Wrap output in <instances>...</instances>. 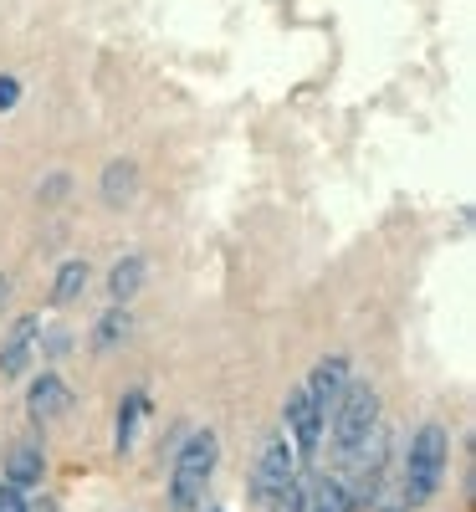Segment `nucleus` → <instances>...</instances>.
I'll list each match as a JSON object with an SVG mask.
<instances>
[{
  "instance_id": "15",
  "label": "nucleus",
  "mask_w": 476,
  "mask_h": 512,
  "mask_svg": "<svg viewBox=\"0 0 476 512\" xmlns=\"http://www.w3.org/2000/svg\"><path fill=\"white\" fill-rule=\"evenodd\" d=\"M302 512H354L349 502V487H343L338 472H318L308 482V497H302Z\"/></svg>"
},
{
  "instance_id": "2",
  "label": "nucleus",
  "mask_w": 476,
  "mask_h": 512,
  "mask_svg": "<svg viewBox=\"0 0 476 512\" xmlns=\"http://www.w3.org/2000/svg\"><path fill=\"white\" fill-rule=\"evenodd\" d=\"M215 466H221V436L210 425H190L185 441L169 456V477H164V502L169 512H200L205 492L215 482Z\"/></svg>"
},
{
  "instance_id": "16",
  "label": "nucleus",
  "mask_w": 476,
  "mask_h": 512,
  "mask_svg": "<svg viewBox=\"0 0 476 512\" xmlns=\"http://www.w3.org/2000/svg\"><path fill=\"white\" fill-rule=\"evenodd\" d=\"M88 282H93V262L88 256H67V262L57 267V277H52V308L77 303V297L88 292Z\"/></svg>"
},
{
  "instance_id": "7",
  "label": "nucleus",
  "mask_w": 476,
  "mask_h": 512,
  "mask_svg": "<svg viewBox=\"0 0 476 512\" xmlns=\"http://www.w3.org/2000/svg\"><path fill=\"white\" fill-rule=\"evenodd\" d=\"M72 405H77V395H72V384H67L57 369H41V374L26 384V420L36 425V431H47L52 420L72 415Z\"/></svg>"
},
{
  "instance_id": "14",
  "label": "nucleus",
  "mask_w": 476,
  "mask_h": 512,
  "mask_svg": "<svg viewBox=\"0 0 476 512\" xmlns=\"http://www.w3.org/2000/svg\"><path fill=\"white\" fill-rule=\"evenodd\" d=\"M98 195H103L113 210L134 205V200H139V164H134V159H108V164H103V180H98Z\"/></svg>"
},
{
  "instance_id": "8",
  "label": "nucleus",
  "mask_w": 476,
  "mask_h": 512,
  "mask_svg": "<svg viewBox=\"0 0 476 512\" xmlns=\"http://www.w3.org/2000/svg\"><path fill=\"white\" fill-rule=\"evenodd\" d=\"M0 472H6L16 492H36L47 482V446H41V436H16L6 456H0Z\"/></svg>"
},
{
  "instance_id": "12",
  "label": "nucleus",
  "mask_w": 476,
  "mask_h": 512,
  "mask_svg": "<svg viewBox=\"0 0 476 512\" xmlns=\"http://www.w3.org/2000/svg\"><path fill=\"white\" fill-rule=\"evenodd\" d=\"M144 277H149V262L139 251H128V256H118V262L108 267V277H103V287H108V297H113V308H128L134 297L144 292Z\"/></svg>"
},
{
  "instance_id": "11",
  "label": "nucleus",
  "mask_w": 476,
  "mask_h": 512,
  "mask_svg": "<svg viewBox=\"0 0 476 512\" xmlns=\"http://www.w3.org/2000/svg\"><path fill=\"white\" fill-rule=\"evenodd\" d=\"M144 420H149V390H144V384H134V390L118 395V410H113V451L118 456H134L139 451Z\"/></svg>"
},
{
  "instance_id": "1",
  "label": "nucleus",
  "mask_w": 476,
  "mask_h": 512,
  "mask_svg": "<svg viewBox=\"0 0 476 512\" xmlns=\"http://www.w3.org/2000/svg\"><path fill=\"white\" fill-rule=\"evenodd\" d=\"M446 472H451V431L441 420H420L405 441V451H400L395 492H400L405 512H420V507L436 502L441 487H446Z\"/></svg>"
},
{
  "instance_id": "24",
  "label": "nucleus",
  "mask_w": 476,
  "mask_h": 512,
  "mask_svg": "<svg viewBox=\"0 0 476 512\" xmlns=\"http://www.w3.org/2000/svg\"><path fill=\"white\" fill-rule=\"evenodd\" d=\"M200 512H226V507H200Z\"/></svg>"
},
{
  "instance_id": "4",
  "label": "nucleus",
  "mask_w": 476,
  "mask_h": 512,
  "mask_svg": "<svg viewBox=\"0 0 476 512\" xmlns=\"http://www.w3.org/2000/svg\"><path fill=\"white\" fill-rule=\"evenodd\" d=\"M379 390L369 379H349V390H343V400L333 405V415H328V446H333V461L343 466L349 461L374 431H379Z\"/></svg>"
},
{
  "instance_id": "6",
  "label": "nucleus",
  "mask_w": 476,
  "mask_h": 512,
  "mask_svg": "<svg viewBox=\"0 0 476 512\" xmlns=\"http://www.w3.org/2000/svg\"><path fill=\"white\" fill-rule=\"evenodd\" d=\"M282 436L292 441L297 451V466H313L318 451H323V436H328V415L313 405V395L302 390V384H292L287 400H282Z\"/></svg>"
},
{
  "instance_id": "18",
  "label": "nucleus",
  "mask_w": 476,
  "mask_h": 512,
  "mask_svg": "<svg viewBox=\"0 0 476 512\" xmlns=\"http://www.w3.org/2000/svg\"><path fill=\"white\" fill-rule=\"evenodd\" d=\"M67 190H72V175H67V169H57V175H47V180L36 185V200H41V205H62Z\"/></svg>"
},
{
  "instance_id": "19",
  "label": "nucleus",
  "mask_w": 476,
  "mask_h": 512,
  "mask_svg": "<svg viewBox=\"0 0 476 512\" xmlns=\"http://www.w3.org/2000/svg\"><path fill=\"white\" fill-rule=\"evenodd\" d=\"M302 497H308V482H292V487H287V492L267 507V512H302Z\"/></svg>"
},
{
  "instance_id": "21",
  "label": "nucleus",
  "mask_w": 476,
  "mask_h": 512,
  "mask_svg": "<svg viewBox=\"0 0 476 512\" xmlns=\"http://www.w3.org/2000/svg\"><path fill=\"white\" fill-rule=\"evenodd\" d=\"M0 512H31L26 507V492H16L11 482H0Z\"/></svg>"
},
{
  "instance_id": "20",
  "label": "nucleus",
  "mask_w": 476,
  "mask_h": 512,
  "mask_svg": "<svg viewBox=\"0 0 476 512\" xmlns=\"http://www.w3.org/2000/svg\"><path fill=\"white\" fill-rule=\"evenodd\" d=\"M21 103V77H11V72H0V113H11Z\"/></svg>"
},
{
  "instance_id": "23",
  "label": "nucleus",
  "mask_w": 476,
  "mask_h": 512,
  "mask_svg": "<svg viewBox=\"0 0 476 512\" xmlns=\"http://www.w3.org/2000/svg\"><path fill=\"white\" fill-rule=\"evenodd\" d=\"M11 297H16V282H11V272H0V313L11 308Z\"/></svg>"
},
{
  "instance_id": "3",
  "label": "nucleus",
  "mask_w": 476,
  "mask_h": 512,
  "mask_svg": "<svg viewBox=\"0 0 476 512\" xmlns=\"http://www.w3.org/2000/svg\"><path fill=\"white\" fill-rule=\"evenodd\" d=\"M395 451H400V441H395V431L379 420V431L338 466V477H343V487H349V502H354V512H369L389 487V472H395Z\"/></svg>"
},
{
  "instance_id": "17",
  "label": "nucleus",
  "mask_w": 476,
  "mask_h": 512,
  "mask_svg": "<svg viewBox=\"0 0 476 512\" xmlns=\"http://www.w3.org/2000/svg\"><path fill=\"white\" fill-rule=\"evenodd\" d=\"M67 354H72V328H67L62 318H41V333H36V359L47 364V369H57Z\"/></svg>"
},
{
  "instance_id": "13",
  "label": "nucleus",
  "mask_w": 476,
  "mask_h": 512,
  "mask_svg": "<svg viewBox=\"0 0 476 512\" xmlns=\"http://www.w3.org/2000/svg\"><path fill=\"white\" fill-rule=\"evenodd\" d=\"M128 338H134V313L128 308H108V313H98L93 318V333H88V349L98 354V359H108V354H118Z\"/></svg>"
},
{
  "instance_id": "5",
  "label": "nucleus",
  "mask_w": 476,
  "mask_h": 512,
  "mask_svg": "<svg viewBox=\"0 0 476 512\" xmlns=\"http://www.w3.org/2000/svg\"><path fill=\"white\" fill-rule=\"evenodd\" d=\"M292 482H302V466H297V451L282 431L262 436V451H256L251 461V477H246V507L267 512Z\"/></svg>"
},
{
  "instance_id": "10",
  "label": "nucleus",
  "mask_w": 476,
  "mask_h": 512,
  "mask_svg": "<svg viewBox=\"0 0 476 512\" xmlns=\"http://www.w3.org/2000/svg\"><path fill=\"white\" fill-rule=\"evenodd\" d=\"M36 333H41V313H21L11 318L6 338H0V379H21L36 359Z\"/></svg>"
},
{
  "instance_id": "9",
  "label": "nucleus",
  "mask_w": 476,
  "mask_h": 512,
  "mask_svg": "<svg viewBox=\"0 0 476 512\" xmlns=\"http://www.w3.org/2000/svg\"><path fill=\"white\" fill-rule=\"evenodd\" d=\"M349 379H354L349 354H323V359L308 369V379H302V390L313 395V405H318L323 415H333V405L343 400V390H349Z\"/></svg>"
},
{
  "instance_id": "22",
  "label": "nucleus",
  "mask_w": 476,
  "mask_h": 512,
  "mask_svg": "<svg viewBox=\"0 0 476 512\" xmlns=\"http://www.w3.org/2000/svg\"><path fill=\"white\" fill-rule=\"evenodd\" d=\"M369 512H405V502H400V492H395V487H389V492H384Z\"/></svg>"
}]
</instances>
